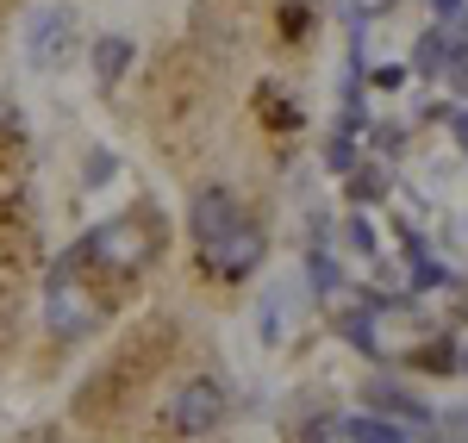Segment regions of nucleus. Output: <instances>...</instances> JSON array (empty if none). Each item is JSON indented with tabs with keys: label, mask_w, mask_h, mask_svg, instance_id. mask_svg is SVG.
<instances>
[{
	"label": "nucleus",
	"mask_w": 468,
	"mask_h": 443,
	"mask_svg": "<svg viewBox=\"0 0 468 443\" xmlns=\"http://www.w3.org/2000/svg\"><path fill=\"white\" fill-rule=\"evenodd\" d=\"M337 332L350 337L362 356H381V343H375V312H368V306H362V312H344V319H337Z\"/></svg>",
	"instance_id": "10"
},
{
	"label": "nucleus",
	"mask_w": 468,
	"mask_h": 443,
	"mask_svg": "<svg viewBox=\"0 0 468 443\" xmlns=\"http://www.w3.org/2000/svg\"><path fill=\"white\" fill-rule=\"evenodd\" d=\"M88 57H94V75H101V88H112L119 75L132 69L138 44H132V37H119V32H107V37H94V50H88Z\"/></svg>",
	"instance_id": "6"
},
{
	"label": "nucleus",
	"mask_w": 468,
	"mask_h": 443,
	"mask_svg": "<svg viewBox=\"0 0 468 443\" xmlns=\"http://www.w3.org/2000/svg\"><path fill=\"white\" fill-rule=\"evenodd\" d=\"M262 250H269V237H262V225H238V231H225L218 244H207L200 250V262H207V275H218V281H244L256 262H262Z\"/></svg>",
	"instance_id": "3"
},
{
	"label": "nucleus",
	"mask_w": 468,
	"mask_h": 443,
	"mask_svg": "<svg viewBox=\"0 0 468 443\" xmlns=\"http://www.w3.org/2000/svg\"><path fill=\"white\" fill-rule=\"evenodd\" d=\"M381 194H388V175L381 169H350V200L356 206H375Z\"/></svg>",
	"instance_id": "11"
},
{
	"label": "nucleus",
	"mask_w": 468,
	"mask_h": 443,
	"mask_svg": "<svg viewBox=\"0 0 468 443\" xmlns=\"http://www.w3.org/2000/svg\"><path fill=\"white\" fill-rule=\"evenodd\" d=\"M350 250H362V257H375V225L362 219V213L350 219Z\"/></svg>",
	"instance_id": "14"
},
{
	"label": "nucleus",
	"mask_w": 468,
	"mask_h": 443,
	"mask_svg": "<svg viewBox=\"0 0 468 443\" xmlns=\"http://www.w3.org/2000/svg\"><path fill=\"white\" fill-rule=\"evenodd\" d=\"M456 144H463V150H468V107H463V112H456Z\"/></svg>",
	"instance_id": "19"
},
{
	"label": "nucleus",
	"mask_w": 468,
	"mask_h": 443,
	"mask_svg": "<svg viewBox=\"0 0 468 443\" xmlns=\"http://www.w3.org/2000/svg\"><path fill=\"white\" fill-rule=\"evenodd\" d=\"M344 438H350V443H406V431H399V425H388L381 412H362V418H350V425H344Z\"/></svg>",
	"instance_id": "7"
},
{
	"label": "nucleus",
	"mask_w": 468,
	"mask_h": 443,
	"mask_svg": "<svg viewBox=\"0 0 468 443\" xmlns=\"http://www.w3.org/2000/svg\"><path fill=\"white\" fill-rule=\"evenodd\" d=\"M32 443H44V438H32Z\"/></svg>",
	"instance_id": "21"
},
{
	"label": "nucleus",
	"mask_w": 468,
	"mask_h": 443,
	"mask_svg": "<svg viewBox=\"0 0 468 443\" xmlns=\"http://www.w3.org/2000/svg\"><path fill=\"white\" fill-rule=\"evenodd\" d=\"M443 57H450V37H443V32H425L419 44H412V69L425 75V81L443 75Z\"/></svg>",
	"instance_id": "9"
},
{
	"label": "nucleus",
	"mask_w": 468,
	"mask_h": 443,
	"mask_svg": "<svg viewBox=\"0 0 468 443\" xmlns=\"http://www.w3.org/2000/svg\"><path fill=\"white\" fill-rule=\"evenodd\" d=\"M368 400H375V406H381V412H399V418H406V412H412V425H431V412L419 406V400H412V394H399L394 381H375V387H368Z\"/></svg>",
	"instance_id": "8"
},
{
	"label": "nucleus",
	"mask_w": 468,
	"mask_h": 443,
	"mask_svg": "<svg viewBox=\"0 0 468 443\" xmlns=\"http://www.w3.org/2000/svg\"><path fill=\"white\" fill-rule=\"evenodd\" d=\"M306 281H313L319 294H337V262L324 257V250H313V257H306Z\"/></svg>",
	"instance_id": "12"
},
{
	"label": "nucleus",
	"mask_w": 468,
	"mask_h": 443,
	"mask_svg": "<svg viewBox=\"0 0 468 443\" xmlns=\"http://www.w3.org/2000/svg\"><path fill=\"white\" fill-rule=\"evenodd\" d=\"M399 81H406V69H399V63H388V69H375V88H381V94H394Z\"/></svg>",
	"instance_id": "16"
},
{
	"label": "nucleus",
	"mask_w": 468,
	"mask_h": 443,
	"mask_svg": "<svg viewBox=\"0 0 468 443\" xmlns=\"http://www.w3.org/2000/svg\"><path fill=\"white\" fill-rule=\"evenodd\" d=\"M75 37V6H44L32 19V32H26V57H32V69H50L63 50H69Z\"/></svg>",
	"instance_id": "4"
},
{
	"label": "nucleus",
	"mask_w": 468,
	"mask_h": 443,
	"mask_svg": "<svg viewBox=\"0 0 468 443\" xmlns=\"http://www.w3.org/2000/svg\"><path fill=\"white\" fill-rule=\"evenodd\" d=\"M225 412H231V406H225V387L200 374V381H187L176 400L163 406V425H169L176 438H207V431L225 425Z\"/></svg>",
	"instance_id": "2"
},
{
	"label": "nucleus",
	"mask_w": 468,
	"mask_h": 443,
	"mask_svg": "<svg viewBox=\"0 0 468 443\" xmlns=\"http://www.w3.org/2000/svg\"><path fill=\"white\" fill-rule=\"evenodd\" d=\"M456 369H463V374H468V343H463V350H456Z\"/></svg>",
	"instance_id": "20"
},
{
	"label": "nucleus",
	"mask_w": 468,
	"mask_h": 443,
	"mask_svg": "<svg viewBox=\"0 0 468 443\" xmlns=\"http://www.w3.org/2000/svg\"><path fill=\"white\" fill-rule=\"evenodd\" d=\"M187 225H194V244L207 250V244H218V237H225V231H238V225H244V206H238L225 187H207V194H194Z\"/></svg>",
	"instance_id": "5"
},
{
	"label": "nucleus",
	"mask_w": 468,
	"mask_h": 443,
	"mask_svg": "<svg viewBox=\"0 0 468 443\" xmlns=\"http://www.w3.org/2000/svg\"><path fill=\"white\" fill-rule=\"evenodd\" d=\"M163 250V231L150 225V213H132V219H112L107 231L81 237V262H107V269H144L150 257Z\"/></svg>",
	"instance_id": "1"
},
{
	"label": "nucleus",
	"mask_w": 468,
	"mask_h": 443,
	"mask_svg": "<svg viewBox=\"0 0 468 443\" xmlns=\"http://www.w3.org/2000/svg\"><path fill=\"white\" fill-rule=\"evenodd\" d=\"M324 163H331L337 175H350V169H356V144H350V132H344V138H331V150H324Z\"/></svg>",
	"instance_id": "13"
},
{
	"label": "nucleus",
	"mask_w": 468,
	"mask_h": 443,
	"mask_svg": "<svg viewBox=\"0 0 468 443\" xmlns=\"http://www.w3.org/2000/svg\"><path fill=\"white\" fill-rule=\"evenodd\" d=\"M431 6L443 13V19H463V13H468V0H431Z\"/></svg>",
	"instance_id": "18"
},
{
	"label": "nucleus",
	"mask_w": 468,
	"mask_h": 443,
	"mask_svg": "<svg viewBox=\"0 0 468 443\" xmlns=\"http://www.w3.org/2000/svg\"><path fill=\"white\" fill-rule=\"evenodd\" d=\"M443 425H450V438H456V443H468V406H463V412H450Z\"/></svg>",
	"instance_id": "17"
},
{
	"label": "nucleus",
	"mask_w": 468,
	"mask_h": 443,
	"mask_svg": "<svg viewBox=\"0 0 468 443\" xmlns=\"http://www.w3.org/2000/svg\"><path fill=\"white\" fill-rule=\"evenodd\" d=\"M107 175H119V156H107V150H94V156H88V182L101 187Z\"/></svg>",
	"instance_id": "15"
}]
</instances>
